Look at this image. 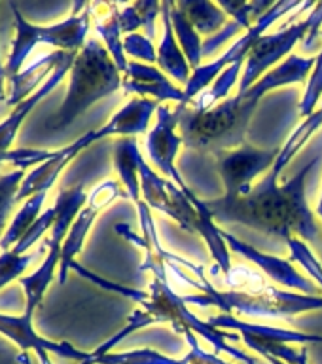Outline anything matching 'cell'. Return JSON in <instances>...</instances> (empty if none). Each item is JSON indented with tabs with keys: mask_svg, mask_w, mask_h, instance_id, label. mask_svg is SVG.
I'll list each match as a JSON object with an SVG mask.
<instances>
[{
	"mask_svg": "<svg viewBox=\"0 0 322 364\" xmlns=\"http://www.w3.org/2000/svg\"><path fill=\"white\" fill-rule=\"evenodd\" d=\"M165 8L169 11L171 23H173V28H175L176 42L181 46V50L184 51L188 63L192 70L199 68L203 65V40H201V34L195 31L190 19L186 17V14L178 8L176 2H165Z\"/></svg>",
	"mask_w": 322,
	"mask_h": 364,
	"instance_id": "obj_26",
	"label": "cell"
},
{
	"mask_svg": "<svg viewBox=\"0 0 322 364\" xmlns=\"http://www.w3.org/2000/svg\"><path fill=\"white\" fill-rule=\"evenodd\" d=\"M161 16V4L156 0H142V2H131V4H119V27L122 33H136L139 28H144L148 38H156V19Z\"/></svg>",
	"mask_w": 322,
	"mask_h": 364,
	"instance_id": "obj_27",
	"label": "cell"
},
{
	"mask_svg": "<svg viewBox=\"0 0 322 364\" xmlns=\"http://www.w3.org/2000/svg\"><path fill=\"white\" fill-rule=\"evenodd\" d=\"M53 150H8V152H0V164H11L16 165L17 169L25 171L27 167H33L44 164L45 159L50 158Z\"/></svg>",
	"mask_w": 322,
	"mask_h": 364,
	"instance_id": "obj_36",
	"label": "cell"
},
{
	"mask_svg": "<svg viewBox=\"0 0 322 364\" xmlns=\"http://www.w3.org/2000/svg\"><path fill=\"white\" fill-rule=\"evenodd\" d=\"M201 292L182 294L186 304L199 307H218L222 313L245 315V317L290 318L301 313L322 309V296H307L292 290L273 289L269 284L235 287L230 290H216L209 279L199 277Z\"/></svg>",
	"mask_w": 322,
	"mask_h": 364,
	"instance_id": "obj_4",
	"label": "cell"
},
{
	"mask_svg": "<svg viewBox=\"0 0 322 364\" xmlns=\"http://www.w3.org/2000/svg\"><path fill=\"white\" fill-rule=\"evenodd\" d=\"M141 158L136 136H119L114 142V169L118 173L125 196L133 199L135 205L142 201Z\"/></svg>",
	"mask_w": 322,
	"mask_h": 364,
	"instance_id": "obj_22",
	"label": "cell"
},
{
	"mask_svg": "<svg viewBox=\"0 0 322 364\" xmlns=\"http://www.w3.org/2000/svg\"><path fill=\"white\" fill-rule=\"evenodd\" d=\"M286 247L290 250V262H298L306 269V273H309L315 279V283L322 289V264L318 262L315 252L309 249V245L300 237H289L286 239Z\"/></svg>",
	"mask_w": 322,
	"mask_h": 364,
	"instance_id": "obj_31",
	"label": "cell"
},
{
	"mask_svg": "<svg viewBox=\"0 0 322 364\" xmlns=\"http://www.w3.org/2000/svg\"><path fill=\"white\" fill-rule=\"evenodd\" d=\"M313 67H315V57H301L292 53L279 67L258 80L250 90L237 91V95L227 97L210 107L181 105L182 114L178 131L184 146L213 156L239 148L245 144V135L249 131L250 119L262 99L269 91L309 80Z\"/></svg>",
	"mask_w": 322,
	"mask_h": 364,
	"instance_id": "obj_1",
	"label": "cell"
},
{
	"mask_svg": "<svg viewBox=\"0 0 322 364\" xmlns=\"http://www.w3.org/2000/svg\"><path fill=\"white\" fill-rule=\"evenodd\" d=\"M68 90L55 116L53 129H65L90 107L122 90L124 74L101 40L87 38L74 59Z\"/></svg>",
	"mask_w": 322,
	"mask_h": 364,
	"instance_id": "obj_5",
	"label": "cell"
},
{
	"mask_svg": "<svg viewBox=\"0 0 322 364\" xmlns=\"http://www.w3.org/2000/svg\"><path fill=\"white\" fill-rule=\"evenodd\" d=\"M17 360L21 364H33L31 363V355H28V353H21V355L17 357Z\"/></svg>",
	"mask_w": 322,
	"mask_h": 364,
	"instance_id": "obj_38",
	"label": "cell"
},
{
	"mask_svg": "<svg viewBox=\"0 0 322 364\" xmlns=\"http://www.w3.org/2000/svg\"><path fill=\"white\" fill-rule=\"evenodd\" d=\"M25 178V171L14 169L6 175H0V239L4 237L8 218L17 203V190Z\"/></svg>",
	"mask_w": 322,
	"mask_h": 364,
	"instance_id": "obj_30",
	"label": "cell"
},
{
	"mask_svg": "<svg viewBox=\"0 0 322 364\" xmlns=\"http://www.w3.org/2000/svg\"><path fill=\"white\" fill-rule=\"evenodd\" d=\"M304 2H298V0H281V2H275V4L269 8V10L260 17V21L256 23L254 27L247 31V33L241 36V38L235 42V44L230 46V50L224 51L218 59L209 63H203L201 67L195 68L192 73V78L184 87V95H186V102H190L195 99L198 95H201L209 85H213L216 82V78L220 76L227 67H232V65H245L247 61V55H249V51L252 50V46L256 44V40L264 36L267 28L272 27L273 23L281 19L283 16L290 14V11H294L296 8H301Z\"/></svg>",
	"mask_w": 322,
	"mask_h": 364,
	"instance_id": "obj_8",
	"label": "cell"
},
{
	"mask_svg": "<svg viewBox=\"0 0 322 364\" xmlns=\"http://www.w3.org/2000/svg\"><path fill=\"white\" fill-rule=\"evenodd\" d=\"M59 264H61V249L53 247V249H48V255H45L44 262L40 264L36 272L31 273V275H23L19 279V284H21L23 292H25V300H27L25 313L34 315L36 307L42 304L55 275H59Z\"/></svg>",
	"mask_w": 322,
	"mask_h": 364,
	"instance_id": "obj_25",
	"label": "cell"
},
{
	"mask_svg": "<svg viewBox=\"0 0 322 364\" xmlns=\"http://www.w3.org/2000/svg\"><path fill=\"white\" fill-rule=\"evenodd\" d=\"M136 210H139V218H141V230L142 235H136L133 230H129L127 224H116V233H119L122 237L129 239L131 243H135L136 247L144 249V262L141 264V272H152L154 279H158L161 283L171 284L169 272H173L176 266L188 267L192 269L198 277H203V267L195 266L192 262L184 260L181 256L171 255L161 247L159 243L158 230H156V222H154L152 209L148 207L144 201L136 205Z\"/></svg>",
	"mask_w": 322,
	"mask_h": 364,
	"instance_id": "obj_11",
	"label": "cell"
},
{
	"mask_svg": "<svg viewBox=\"0 0 322 364\" xmlns=\"http://www.w3.org/2000/svg\"><path fill=\"white\" fill-rule=\"evenodd\" d=\"M215 328L224 330V332H237L241 336H249L256 340L272 341V343H284V346H292V343H322V334H307V332H298V330L289 328H275V326H267V324H258L252 321H245L239 318L232 313H218L215 317L207 318Z\"/></svg>",
	"mask_w": 322,
	"mask_h": 364,
	"instance_id": "obj_18",
	"label": "cell"
},
{
	"mask_svg": "<svg viewBox=\"0 0 322 364\" xmlns=\"http://www.w3.org/2000/svg\"><path fill=\"white\" fill-rule=\"evenodd\" d=\"M184 338L190 346V353L184 358H171L156 349L142 347V349H133V351L108 353V355H102V357L93 358L84 364H233L220 358L216 353L205 351L203 347L199 346V338L192 330H186Z\"/></svg>",
	"mask_w": 322,
	"mask_h": 364,
	"instance_id": "obj_16",
	"label": "cell"
},
{
	"mask_svg": "<svg viewBox=\"0 0 322 364\" xmlns=\"http://www.w3.org/2000/svg\"><path fill=\"white\" fill-rule=\"evenodd\" d=\"M87 203V193H85L84 186L78 184V186L67 188L59 192L55 199V222H53V228L50 230V235L45 237L44 249H61L65 239H67L68 232H70V226L76 220V216L84 205Z\"/></svg>",
	"mask_w": 322,
	"mask_h": 364,
	"instance_id": "obj_24",
	"label": "cell"
},
{
	"mask_svg": "<svg viewBox=\"0 0 322 364\" xmlns=\"http://www.w3.org/2000/svg\"><path fill=\"white\" fill-rule=\"evenodd\" d=\"M281 148H256L245 142L239 148L216 154V171L224 184V196H247L252 192L256 178L267 175Z\"/></svg>",
	"mask_w": 322,
	"mask_h": 364,
	"instance_id": "obj_9",
	"label": "cell"
},
{
	"mask_svg": "<svg viewBox=\"0 0 322 364\" xmlns=\"http://www.w3.org/2000/svg\"><path fill=\"white\" fill-rule=\"evenodd\" d=\"M220 8L227 14V17H232L227 25L222 28L220 33L213 34L203 42V55H210L216 48L224 46L230 38H233L241 28H250L254 27L256 23L260 21V17L272 8L275 2H235V0H220L218 2Z\"/></svg>",
	"mask_w": 322,
	"mask_h": 364,
	"instance_id": "obj_19",
	"label": "cell"
},
{
	"mask_svg": "<svg viewBox=\"0 0 322 364\" xmlns=\"http://www.w3.org/2000/svg\"><path fill=\"white\" fill-rule=\"evenodd\" d=\"M36 255L38 252H27V255H17L14 250L0 252V290L11 281H19L25 269L33 264Z\"/></svg>",
	"mask_w": 322,
	"mask_h": 364,
	"instance_id": "obj_32",
	"label": "cell"
},
{
	"mask_svg": "<svg viewBox=\"0 0 322 364\" xmlns=\"http://www.w3.org/2000/svg\"><path fill=\"white\" fill-rule=\"evenodd\" d=\"M322 25V2H315L309 16L300 23L289 25L281 28L279 33L264 34L256 40L252 50L247 55L245 61L243 76L239 80V91L250 90L252 85L266 76L269 70L279 67L284 59L292 55V50L298 42H306V46L313 44V40L321 38Z\"/></svg>",
	"mask_w": 322,
	"mask_h": 364,
	"instance_id": "obj_7",
	"label": "cell"
},
{
	"mask_svg": "<svg viewBox=\"0 0 322 364\" xmlns=\"http://www.w3.org/2000/svg\"><path fill=\"white\" fill-rule=\"evenodd\" d=\"M154 324H171L173 330L181 332V334H184L186 330H192L193 334L201 336L203 340L209 341L218 353H226V355H230V357L243 364H260L258 358L250 357V355H247L237 347H233L227 341V338L230 340H241V336L227 334L224 330L215 328L209 321H203L198 315H193L188 309V304L184 301L182 294H178L171 284L161 283L158 279H154L148 290H144V296L139 301V309L131 313L124 328L119 330L118 334H114L112 338H108L104 343L97 347L95 351L90 353V358L85 363L112 353L114 347L119 346L127 336L142 328H148V326H154Z\"/></svg>",
	"mask_w": 322,
	"mask_h": 364,
	"instance_id": "obj_3",
	"label": "cell"
},
{
	"mask_svg": "<svg viewBox=\"0 0 322 364\" xmlns=\"http://www.w3.org/2000/svg\"><path fill=\"white\" fill-rule=\"evenodd\" d=\"M8 101V87H6V65L0 61V102Z\"/></svg>",
	"mask_w": 322,
	"mask_h": 364,
	"instance_id": "obj_37",
	"label": "cell"
},
{
	"mask_svg": "<svg viewBox=\"0 0 322 364\" xmlns=\"http://www.w3.org/2000/svg\"><path fill=\"white\" fill-rule=\"evenodd\" d=\"M267 360H269L272 364H286V363H283V360H279V358H273V357H269Z\"/></svg>",
	"mask_w": 322,
	"mask_h": 364,
	"instance_id": "obj_41",
	"label": "cell"
},
{
	"mask_svg": "<svg viewBox=\"0 0 322 364\" xmlns=\"http://www.w3.org/2000/svg\"><path fill=\"white\" fill-rule=\"evenodd\" d=\"M125 196V192L119 186V182L116 181H102L101 184H97L90 193H87V203L84 205V209L80 210L76 220L70 226L67 239L61 247V264H59V283H67L68 272L73 269V264L76 262V256L82 252L85 245V239L90 235L91 228L95 224L97 216L101 215V210H104L108 205H112L118 198Z\"/></svg>",
	"mask_w": 322,
	"mask_h": 364,
	"instance_id": "obj_12",
	"label": "cell"
},
{
	"mask_svg": "<svg viewBox=\"0 0 322 364\" xmlns=\"http://www.w3.org/2000/svg\"><path fill=\"white\" fill-rule=\"evenodd\" d=\"M321 40H322V31H321Z\"/></svg>",
	"mask_w": 322,
	"mask_h": 364,
	"instance_id": "obj_42",
	"label": "cell"
},
{
	"mask_svg": "<svg viewBox=\"0 0 322 364\" xmlns=\"http://www.w3.org/2000/svg\"><path fill=\"white\" fill-rule=\"evenodd\" d=\"M61 55L63 51L42 53L31 65L23 67L21 73L8 80V101H6V105L16 108L19 102L36 93L45 84V80L50 78V74L55 70Z\"/></svg>",
	"mask_w": 322,
	"mask_h": 364,
	"instance_id": "obj_20",
	"label": "cell"
},
{
	"mask_svg": "<svg viewBox=\"0 0 322 364\" xmlns=\"http://www.w3.org/2000/svg\"><path fill=\"white\" fill-rule=\"evenodd\" d=\"M318 158H313L301 171L284 184L256 182L247 196H224L207 199L205 205L220 224H245L262 233L277 235L284 241L300 237L311 243H322V228L307 203L306 181Z\"/></svg>",
	"mask_w": 322,
	"mask_h": 364,
	"instance_id": "obj_2",
	"label": "cell"
},
{
	"mask_svg": "<svg viewBox=\"0 0 322 364\" xmlns=\"http://www.w3.org/2000/svg\"><path fill=\"white\" fill-rule=\"evenodd\" d=\"M76 55H78V51H63V55L61 59H59V63H57L55 70L50 74V78L45 80V84L42 85L36 93H33V95L28 97V99L19 102L4 122H0V152H8V150H11V144L16 141V136L17 133H19V129H21L23 122L27 119L28 114L33 112L34 107L44 101L45 97L50 95L57 85L61 84L63 78L70 73Z\"/></svg>",
	"mask_w": 322,
	"mask_h": 364,
	"instance_id": "obj_17",
	"label": "cell"
},
{
	"mask_svg": "<svg viewBox=\"0 0 322 364\" xmlns=\"http://www.w3.org/2000/svg\"><path fill=\"white\" fill-rule=\"evenodd\" d=\"M222 237L226 241L227 249H232L235 255L243 256L245 260L252 262L254 266H258L262 272L266 273L267 277L275 281V283L283 284L286 289H290L292 292H300V294L315 296V283L309 281L306 275H301L298 272V267L292 264L290 260H284V258H279V256L266 255L262 252L252 245L245 243L239 237L232 235L226 230H222Z\"/></svg>",
	"mask_w": 322,
	"mask_h": 364,
	"instance_id": "obj_14",
	"label": "cell"
},
{
	"mask_svg": "<svg viewBox=\"0 0 322 364\" xmlns=\"http://www.w3.org/2000/svg\"><path fill=\"white\" fill-rule=\"evenodd\" d=\"M161 21H163V36L158 46V68L163 74H167L169 78H173L178 84H186L192 78V67L188 63L184 51L181 50V46L176 42L175 28L171 23L169 11L165 8V2H161Z\"/></svg>",
	"mask_w": 322,
	"mask_h": 364,
	"instance_id": "obj_23",
	"label": "cell"
},
{
	"mask_svg": "<svg viewBox=\"0 0 322 364\" xmlns=\"http://www.w3.org/2000/svg\"><path fill=\"white\" fill-rule=\"evenodd\" d=\"M122 90L125 93H135L136 97L152 99L156 102H178L188 105L184 87H178L171 82L167 74H163L156 65L129 61V67L124 73Z\"/></svg>",
	"mask_w": 322,
	"mask_h": 364,
	"instance_id": "obj_15",
	"label": "cell"
},
{
	"mask_svg": "<svg viewBox=\"0 0 322 364\" xmlns=\"http://www.w3.org/2000/svg\"><path fill=\"white\" fill-rule=\"evenodd\" d=\"M53 222H55V207H50V209H45L44 213L36 218V222L28 228V232L23 235L21 241H19L11 250L17 252V255H27L28 249H31L34 243H38L40 239L44 237L45 233L53 228Z\"/></svg>",
	"mask_w": 322,
	"mask_h": 364,
	"instance_id": "obj_34",
	"label": "cell"
},
{
	"mask_svg": "<svg viewBox=\"0 0 322 364\" xmlns=\"http://www.w3.org/2000/svg\"><path fill=\"white\" fill-rule=\"evenodd\" d=\"M300 364H309V355H307V349H306V353H304V357H301Z\"/></svg>",
	"mask_w": 322,
	"mask_h": 364,
	"instance_id": "obj_39",
	"label": "cell"
},
{
	"mask_svg": "<svg viewBox=\"0 0 322 364\" xmlns=\"http://www.w3.org/2000/svg\"><path fill=\"white\" fill-rule=\"evenodd\" d=\"M16 17V36L6 61V82L19 74L36 46H53L57 51H80L87 42L91 28V2H74L73 14L53 25L27 21L16 4H10Z\"/></svg>",
	"mask_w": 322,
	"mask_h": 364,
	"instance_id": "obj_6",
	"label": "cell"
},
{
	"mask_svg": "<svg viewBox=\"0 0 322 364\" xmlns=\"http://www.w3.org/2000/svg\"><path fill=\"white\" fill-rule=\"evenodd\" d=\"M91 23L102 44L112 55L122 74L129 67V59L124 51V33L119 27V4L116 2H93L91 4Z\"/></svg>",
	"mask_w": 322,
	"mask_h": 364,
	"instance_id": "obj_21",
	"label": "cell"
},
{
	"mask_svg": "<svg viewBox=\"0 0 322 364\" xmlns=\"http://www.w3.org/2000/svg\"><path fill=\"white\" fill-rule=\"evenodd\" d=\"M45 196H48V192H40L36 196H33V198H28L21 205V209L17 210L16 216L11 218V222L6 228L4 237L0 239V249H2V252L14 249L21 241L23 235L28 232V228L33 226L36 218L42 215L40 210H42V205L45 201Z\"/></svg>",
	"mask_w": 322,
	"mask_h": 364,
	"instance_id": "obj_29",
	"label": "cell"
},
{
	"mask_svg": "<svg viewBox=\"0 0 322 364\" xmlns=\"http://www.w3.org/2000/svg\"><path fill=\"white\" fill-rule=\"evenodd\" d=\"M181 114V105H176L175 110H171L169 107L158 108L156 124L146 133V152L154 167H158L163 178L175 182L176 186L181 188L184 193H188L192 199H199L192 188L188 186L184 176L181 175V171L176 167V156H178V150L184 144L181 131H178Z\"/></svg>",
	"mask_w": 322,
	"mask_h": 364,
	"instance_id": "obj_10",
	"label": "cell"
},
{
	"mask_svg": "<svg viewBox=\"0 0 322 364\" xmlns=\"http://www.w3.org/2000/svg\"><path fill=\"white\" fill-rule=\"evenodd\" d=\"M186 17L190 19L195 31L199 34H213L220 33L222 28L226 27L230 17L220 8L218 2H207V0H182L176 2Z\"/></svg>",
	"mask_w": 322,
	"mask_h": 364,
	"instance_id": "obj_28",
	"label": "cell"
},
{
	"mask_svg": "<svg viewBox=\"0 0 322 364\" xmlns=\"http://www.w3.org/2000/svg\"><path fill=\"white\" fill-rule=\"evenodd\" d=\"M124 51L127 57L139 59V63H158V50L154 46V40L148 38L146 34L133 33L124 36Z\"/></svg>",
	"mask_w": 322,
	"mask_h": 364,
	"instance_id": "obj_35",
	"label": "cell"
},
{
	"mask_svg": "<svg viewBox=\"0 0 322 364\" xmlns=\"http://www.w3.org/2000/svg\"><path fill=\"white\" fill-rule=\"evenodd\" d=\"M317 213H318V216H321V222H322V193H321V201H318Z\"/></svg>",
	"mask_w": 322,
	"mask_h": 364,
	"instance_id": "obj_40",
	"label": "cell"
},
{
	"mask_svg": "<svg viewBox=\"0 0 322 364\" xmlns=\"http://www.w3.org/2000/svg\"><path fill=\"white\" fill-rule=\"evenodd\" d=\"M0 334L14 341L21 349V353H28L33 349L42 360V364H51L50 355L68 358L78 364L85 363L90 358V353L80 351L67 341H53L40 336L33 326V315H28V313H23L19 317L0 313Z\"/></svg>",
	"mask_w": 322,
	"mask_h": 364,
	"instance_id": "obj_13",
	"label": "cell"
},
{
	"mask_svg": "<svg viewBox=\"0 0 322 364\" xmlns=\"http://www.w3.org/2000/svg\"><path fill=\"white\" fill-rule=\"evenodd\" d=\"M318 101H322V50L315 57V67H313L307 87L304 91V97L300 101V116L304 119L309 118L313 112H317Z\"/></svg>",
	"mask_w": 322,
	"mask_h": 364,
	"instance_id": "obj_33",
	"label": "cell"
}]
</instances>
